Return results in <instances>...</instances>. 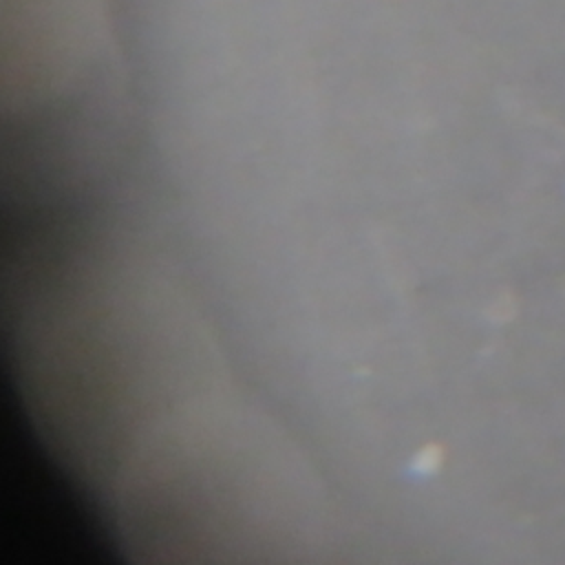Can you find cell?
Here are the masks:
<instances>
[{
  "label": "cell",
  "instance_id": "cell-1",
  "mask_svg": "<svg viewBox=\"0 0 565 565\" xmlns=\"http://www.w3.org/2000/svg\"><path fill=\"white\" fill-rule=\"evenodd\" d=\"M446 448H448V433H446ZM448 479H450V457H448Z\"/></svg>",
  "mask_w": 565,
  "mask_h": 565
}]
</instances>
